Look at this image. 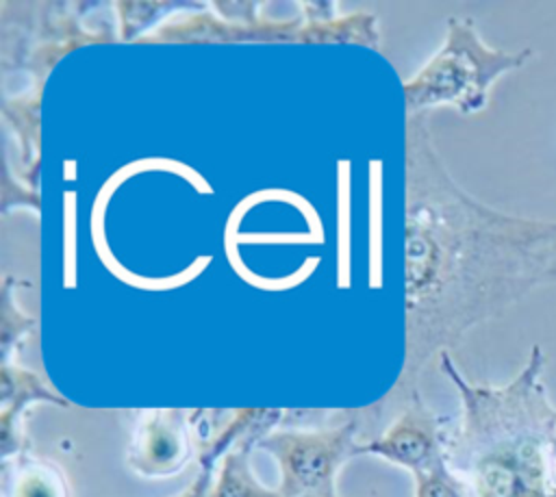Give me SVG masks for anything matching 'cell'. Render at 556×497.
<instances>
[{"instance_id": "cell-1", "label": "cell", "mask_w": 556, "mask_h": 497, "mask_svg": "<svg viewBox=\"0 0 556 497\" xmlns=\"http://www.w3.org/2000/svg\"><path fill=\"white\" fill-rule=\"evenodd\" d=\"M443 367L463 397L450 449L471 497H556V406L541 345L502 386L469 384L447 356Z\"/></svg>"}, {"instance_id": "cell-2", "label": "cell", "mask_w": 556, "mask_h": 497, "mask_svg": "<svg viewBox=\"0 0 556 497\" xmlns=\"http://www.w3.org/2000/svg\"><path fill=\"white\" fill-rule=\"evenodd\" d=\"M530 59V48L515 52L489 48L471 24L458 22L452 26L445 50L428 69L421 95L430 102L456 104L465 113L480 111L486 104L491 85L500 76L523 67Z\"/></svg>"}, {"instance_id": "cell-3", "label": "cell", "mask_w": 556, "mask_h": 497, "mask_svg": "<svg viewBox=\"0 0 556 497\" xmlns=\"http://www.w3.org/2000/svg\"><path fill=\"white\" fill-rule=\"evenodd\" d=\"M350 445V430L289 434L269 441L285 473L282 497H337L334 473Z\"/></svg>"}, {"instance_id": "cell-4", "label": "cell", "mask_w": 556, "mask_h": 497, "mask_svg": "<svg viewBox=\"0 0 556 497\" xmlns=\"http://www.w3.org/2000/svg\"><path fill=\"white\" fill-rule=\"evenodd\" d=\"M437 432L439 428L430 417L421 412H408L406 419H402L393 430H389L367 449L417 471L437 458H443Z\"/></svg>"}, {"instance_id": "cell-5", "label": "cell", "mask_w": 556, "mask_h": 497, "mask_svg": "<svg viewBox=\"0 0 556 497\" xmlns=\"http://www.w3.org/2000/svg\"><path fill=\"white\" fill-rule=\"evenodd\" d=\"M187 458V443L182 428L167 421L163 415H152L130 451V464L143 475H167L178 471Z\"/></svg>"}, {"instance_id": "cell-6", "label": "cell", "mask_w": 556, "mask_h": 497, "mask_svg": "<svg viewBox=\"0 0 556 497\" xmlns=\"http://www.w3.org/2000/svg\"><path fill=\"white\" fill-rule=\"evenodd\" d=\"M4 497H70L67 482L54 464L22 462L4 477Z\"/></svg>"}, {"instance_id": "cell-7", "label": "cell", "mask_w": 556, "mask_h": 497, "mask_svg": "<svg viewBox=\"0 0 556 497\" xmlns=\"http://www.w3.org/2000/svg\"><path fill=\"white\" fill-rule=\"evenodd\" d=\"M415 477V497H471L467 482L447 467L445 458H437L434 462L417 469Z\"/></svg>"}]
</instances>
